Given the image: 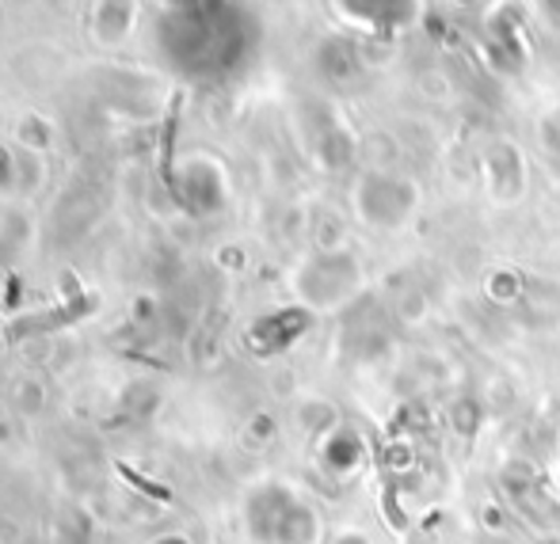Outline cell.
<instances>
[{
  "label": "cell",
  "mask_w": 560,
  "mask_h": 544,
  "mask_svg": "<svg viewBox=\"0 0 560 544\" xmlns=\"http://www.w3.org/2000/svg\"><path fill=\"white\" fill-rule=\"evenodd\" d=\"M354 202H359V214L377 228H397L405 225L408 214L420 202V191H416L412 179L405 176H385V172H374L359 184L354 191Z\"/></svg>",
  "instance_id": "6da1fadb"
},
{
  "label": "cell",
  "mask_w": 560,
  "mask_h": 544,
  "mask_svg": "<svg viewBox=\"0 0 560 544\" xmlns=\"http://www.w3.org/2000/svg\"><path fill=\"white\" fill-rule=\"evenodd\" d=\"M310 297L320 305H336L343 297H351L359 289V267L351 263L347 256H332L320 259V263L310 267Z\"/></svg>",
  "instance_id": "7a4b0ae2"
},
{
  "label": "cell",
  "mask_w": 560,
  "mask_h": 544,
  "mask_svg": "<svg viewBox=\"0 0 560 544\" xmlns=\"http://www.w3.org/2000/svg\"><path fill=\"white\" fill-rule=\"evenodd\" d=\"M523 191H526V172H523L518 153L508 145V164H500V156H495V149H492V194L500 202H515Z\"/></svg>",
  "instance_id": "3957f363"
},
{
  "label": "cell",
  "mask_w": 560,
  "mask_h": 544,
  "mask_svg": "<svg viewBox=\"0 0 560 544\" xmlns=\"http://www.w3.org/2000/svg\"><path fill=\"white\" fill-rule=\"evenodd\" d=\"M541 141H546L549 149H557L560 153V110H553V115L541 122Z\"/></svg>",
  "instance_id": "277c9868"
},
{
  "label": "cell",
  "mask_w": 560,
  "mask_h": 544,
  "mask_svg": "<svg viewBox=\"0 0 560 544\" xmlns=\"http://www.w3.org/2000/svg\"><path fill=\"white\" fill-rule=\"evenodd\" d=\"M336 544H370L366 537H362V533H339V541Z\"/></svg>",
  "instance_id": "5b68a950"
}]
</instances>
